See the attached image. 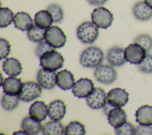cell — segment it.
I'll use <instances>...</instances> for the list:
<instances>
[{"instance_id":"23","label":"cell","mask_w":152,"mask_h":135,"mask_svg":"<svg viewBox=\"0 0 152 135\" xmlns=\"http://www.w3.org/2000/svg\"><path fill=\"white\" fill-rule=\"evenodd\" d=\"M21 127L22 130L28 135L37 134L42 128V125L40 121L32 118L30 116L23 118Z\"/></svg>"},{"instance_id":"19","label":"cell","mask_w":152,"mask_h":135,"mask_svg":"<svg viewBox=\"0 0 152 135\" xmlns=\"http://www.w3.org/2000/svg\"><path fill=\"white\" fill-rule=\"evenodd\" d=\"M14 27L21 31H28L33 25V20L30 15L26 12H17L14 18Z\"/></svg>"},{"instance_id":"10","label":"cell","mask_w":152,"mask_h":135,"mask_svg":"<svg viewBox=\"0 0 152 135\" xmlns=\"http://www.w3.org/2000/svg\"><path fill=\"white\" fill-rule=\"evenodd\" d=\"M86 102L90 108L93 109H100L106 104V93L103 89L95 87L93 92L86 98Z\"/></svg>"},{"instance_id":"15","label":"cell","mask_w":152,"mask_h":135,"mask_svg":"<svg viewBox=\"0 0 152 135\" xmlns=\"http://www.w3.org/2000/svg\"><path fill=\"white\" fill-rule=\"evenodd\" d=\"M106 115L109 123L114 128L122 125L126 122L127 115L121 107H114L109 109Z\"/></svg>"},{"instance_id":"20","label":"cell","mask_w":152,"mask_h":135,"mask_svg":"<svg viewBox=\"0 0 152 135\" xmlns=\"http://www.w3.org/2000/svg\"><path fill=\"white\" fill-rule=\"evenodd\" d=\"M56 84L64 90L71 89L74 84L73 74L68 70H63L56 74Z\"/></svg>"},{"instance_id":"36","label":"cell","mask_w":152,"mask_h":135,"mask_svg":"<svg viewBox=\"0 0 152 135\" xmlns=\"http://www.w3.org/2000/svg\"><path fill=\"white\" fill-rule=\"evenodd\" d=\"M135 134H152V125H145L140 124V125L135 128Z\"/></svg>"},{"instance_id":"32","label":"cell","mask_w":152,"mask_h":135,"mask_svg":"<svg viewBox=\"0 0 152 135\" xmlns=\"http://www.w3.org/2000/svg\"><path fill=\"white\" fill-rule=\"evenodd\" d=\"M137 68L138 70L145 74H151L152 73V55L147 54L146 55L144 59L137 64Z\"/></svg>"},{"instance_id":"37","label":"cell","mask_w":152,"mask_h":135,"mask_svg":"<svg viewBox=\"0 0 152 135\" xmlns=\"http://www.w3.org/2000/svg\"><path fill=\"white\" fill-rule=\"evenodd\" d=\"M108 0H87V2L93 6H101L104 5Z\"/></svg>"},{"instance_id":"16","label":"cell","mask_w":152,"mask_h":135,"mask_svg":"<svg viewBox=\"0 0 152 135\" xmlns=\"http://www.w3.org/2000/svg\"><path fill=\"white\" fill-rule=\"evenodd\" d=\"M28 113L32 118L39 121H43L48 115V106L45 102L37 101L31 105Z\"/></svg>"},{"instance_id":"3","label":"cell","mask_w":152,"mask_h":135,"mask_svg":"<svg viewBox=\"0 0 152 135\" xmlns=\"http://www.w3.org/2000/svg\"><path fill=\"white\" fill-rule=\"evenodd\" d=\"M40 65L46 70L55 71L63 67L64 58L55 49L44 53L40 58Z\"/></svg>"},{"instance_id":"31","label":"cell","mask_w":152,"mask_h":135,"mask_svg":"<svg viewBox=\"0 0 152 135\" xmlns=\"http://www.w3.org/2000/svg\"><path fill=\"white\" fill-rule=\"evenodd\" d=\"M134 42L143 47L147 53L152 49V37L148 34H141L138 35L135 39Z\"/></svg>"},{"instance_id":"18","label":"cell","mask_w":152,"mask_h":135,"mask_svg":"<svg viewBox=\"0 0 152 135\" xmlns=\"http://www.w3.org/2000/svg\"><path fill=\"white\" fill-rule=\"evenodd\" d=\"M132 11L135 18L140 21H146L152 17V8L144 1H139L135 4Z\"/></svg>"},{"instance_id":"30","label":"cell","mask_w":152,"mask_h":135,"mask_svg":"<svg viewBox=\"0 0 152 135\" xmlns=\"http://www.w3.org/2000/svg\"><path fill=\"white\" fill-rule=\"evenodd\" d=\"M47 10L51 14L53 23H58L64 19V11L62 7L56 4H52L47 7Z\"/></svg>"},{"instance_id":"11","label":"cell","mask_w":152,"mask_h":135,"mask_svg":"<svg viewBox=\"0 0 152 135\" xmlns=\"http://www.w3.org/2000/svg\"><path fill=\"white\" fill-rule=\"evenodd\" d=\"M94 83L91 79L88 78H81L78 80L72 89V92L74 96L78 98H87L93 90Z\"/></svg>"},{"instance_id":"24","label":"cell","mask_w":152,"mask_h":135,"mask_svg":"<svg viewBox=\"0 0 152 135\" xmlns=\"http://www.w3.org/2000/svg\"><path fill=\"white\" fill-rule=\"evenodd\" d=\"M42 131L45 135H62L65 134V128L59 120H52L42 125Z\"/></svg>"},{"instance_id":"22","label":"cell","mask_w":152,"mask_h":135,"mask_svg":"<svg viewBox=\"0 0 152 135\" xmlns=\"http://www.w3.org/2000/svg\"><path fill=\"white\" fill-rule=\"evenodd\" d=\"M2 68L7 75L11 76H17L21 74L23 70L20 61L13 57L7 58L3 62Z\"/></svg>"},{"instance_id":"13","label":"cell","mask_w":152,"mask_h":135,"mask_svg":"<svg viewBox=\"0 0 152 135\" xmlns=\"http://www.w3.org/2000/svg\"><path fill=\"white\" fill-rule=\"evenodd\" d=\"M106 58L108 62L113 67H121L126 61L125 50L118 46H113L109 49Z\"/></svg>"},{"instance_id":"29","label":"cell","mask_w":152,"mask_h":135,"mask_svg":"<svg viewBox=\"0 0 152 135\" xmlns=\"http://www.w3.org/2000/svg\"><path fill=\"white\" fill-rule=\"evenodd\" d=\"M14 15L12 11L8 7L0 8V27H7L14 21Z\"/></svg>"},{"instance_id":"8","label":"cell","mask_w":152,"mask_h":135,"mask_svg":"<svg viewBox=\"0 0 152 135\" xmlns=\"http://www.w3.org/2000/svg\"><path fill=\"white\" fill-rule=\"evenodd\" d=\"M124 50L126 61L132 64H140L147 55L145 49L135 42L129 44Z\"/></svg>"},{"instance_id":"27","label":"cell","mask_w":152,"mask_h":135,"mask_svg":"<svg viewBox=\"0 0 152 135\" xmlns=\"http://www.w3.org/2000/svg\"><path fill=\"white\" fill-rule=\"evenodd\" d=\"M45 33L46 29H42L34 24L33 26L27 31V35L30 41L39 43L45 40Z\"/></svg>"},{"instance_id":"4","label":"cell","mask_w":152,"mask_h":135,"mask_svg":"<svg viewBox=\"0 0 152 135\" xmlns=\"http://www.w3.org/2000/svg\"><path fill=\"white\" fill-rule=\"evenodd\" d=\"M42 87L35 81H28L22 83L21 91L18 96L22 101L31 102L40 97L42 93Z\"/></svg>"},{"instance_id":"33","label":"cell","mask_w":152,"mask_h":135,"mask_svg":"<svg viewBox=\"0 0 152 135\" xmlns=\"http://www.w3.org/2000/svg\"><path fill=\"white\" fill-rule=\"evenodd\" d=\"M115 132L118 135L135 134V128L129 122L126 121L122 125L115 128Z\"/></svg>"},{"instance_id":"9","label":"cell","mask_w":152,"mask_h":135,"mask_svg":"<svg viewBox=\"0 0 152 135\" xmlns=\"http://www.w3.org/2000/svg\"><path fill=\"white\" fill-rule=\"evenodd\" d=\"M129 100V93L121 87L111 89L107 94V103L112 107L125 106Z\"/></svg>"},{"instance_id":"17","label":"cell","mask_w":152,"mask_h":135,"mask_svg":"<svg viewBox=\"0 0 152 135\" xmlns=\"http://www.w3.org/2000/svg\"><path fill=\"white\" fill-rule=\"evenodd\" d=\"M21 79L15 76L5 78L1 84L4 92L11 95H18L22 86Z\"/></svg>"},{"instance_id":"34","label":"cell","mask_w":152,"mask_h":135,"mask_svg":"<svg viewBox=\"0 0 152 135\" xmlns=\"http://www.w3.org/2000/svg\"><path fill=\"white\" fill-rule=\"evenodd\" d=\"M11 51V45L5 39L1 37L0 39V57L2 60L7 57Z\"/></svg>"},{"instance_id":"21","label":"cell","mask_w":152,"mask_h":135,"mask_svg":"<svg viewBox=\"0 0 152 135\" xmlns=\"http://www.w3.org/2000/svg\"><path fill=\"white\" fill-rule=\"evenodd\" d=\"M135 121L141 125H152V106L144 105L138 108L135 112Z\"/></svg>"},{"instance_id":"12","label":"cell","mask_w":152,"mask_h":135,"mask_svg":"<svg viewBox=\"0 0 152 135\" xmlns=\"http://www.w3.org/2000/svg\"><path fill=\"white\" fill-rule=\"evenodd\" d=\"M56 73L55 71L40 68L37 74V83L45 89L50 90L56 85Z\"/></svg>"},{"instance_id":"26","label":"cell","mask_w":152,"mask_h":135,"mask_svg":"<svg viewBox=\"0 0 152 135\" xmlns=\"http://www.w3.org/2000/svg\"><path fill=\"white\" fill-rule=\"evenodd\" d=\"M18 95H11L4 93L1 98V105L7 111H12L15 109L20 102Z\"/></svg>"},{"instance_id":"35","label":"cell","mask_w":152,"mask_h":135,"mask_svg":"<svg viewBox=\"0 0 152 135\" xmlns=\"http://www.w3.org/2000/svg\"><path fill=\"white\" fill-rule=\"evenodd\" d=\"M53 49H55V48L50 46L45 40H44L39 42V45L36 48L35 54L37 57L40 58L44 53Z\"/></svg>"},{"instance_id":"2","label":"cell","mask_w":152,"mask_h":135,"mask_svg":"<svg viewBox=\"0 0 152 135\" xmlns=\"http://www.w3.org/2000/svg\"><path fill=\"white\" fill-rule=\"evenodd\" d=\"M99 27L91 21H84L77 29V37L79 40L86 44L94 42L99 36Z\"/></svg>"},{"instance_id":"38","label":"cell","mask_w":152,"mask_h":135,"mask_svg":"<svg viewBox=\"0 0 152 135\" xmlns=\"http://www.w3.org/2000/svg\"><path fill=\"white\" fill-rule=\"evenodd\" d=\"M144 2L151 8H152V0H144Z\"/></svg>"},{"instance_id":"1","label":"cell","mask_w":152,"mask_h":135,"mask_svg":"<svg viewBox=\"0 0 152 135\" xmlns=\"http://www.w3.org/2000/svg\"><path fill=\"white\" fill-rule=\"evenodd\" d=\"M104 58L103 51L97 46L86 48L80 56V63L85 68H94L100 65Z\"/></svg>"},{"instance_id":"14","label":"cell","mask_w":152,"mask_h":135,"mask_svg":"<svg viewBox=\"0 0 152 135\" xmlns=\"http://www.w3.org/2000/svg\"><path fill=\"white\" fill-rule=\"evenodd\" d=\"M66 112V106L61 99H56L51 102L48 106V116L52 120L62 119Z\"/></svg>"},{"instance_id":"6","label":"cell","mask_w":152,"mask_h":135,"mask_svg":"<svg viewBox=\"0 0 152 135\" xmlns=\"http://www.w3.org/2000/svg\"><path fill=\"white\" fill-rule=\"evenodd\" d=\"M45 40L54 48H60L65 45L66 36L60 27L52 26L46 29Z\"/></svg>"},{"instance_id":"5","label":"cell","mask_w":152,"mask_h":135,"mask_svg":"<svg viewBox=\"0 0 152 135\" xmlns=\"http://www.w3.org/2000/svg\"><path fill=\"white\" fill-rule=\"evenodd\" d=\"M91 20L99 28L106 29L112 25L113 15L106 8L99 7L92 12Z\"/></svg>"},{"instance_id":"28","label":"cell","mask_w":152,"mask_h":135,"mask_svg":"<svg viewBox=\"0 0 152 135\" xmlns=\"http://www.w3.org/2000/svg\"><path fill=\"white\" fill-rule=\"evenodd\" d=\"M86 133L85 126L77 121L70 122L65 128L66 135H84Z\"/></svg>"},{"instance_id":"25","label":"cell","mask_w":152,"mask_h":135,"mask_svg":"<svg viewBox=\"0 0 152 135\" xmlns=\"http://www.w3.org/2000/svg\"><path fill=\"white\" fill-rule=\"evenodd\" d=\"M34 24L38 27L46 29L53 23L51 14L48 10H41L34 15Z\"/></svg>"},{"instance_id":"7","label":"cell","mask_w":152,"mask_h":135,"mask_svg":"<svg viewBox=\"0 0 152 135\" xmlns=\"http://www.w3.org/2000/svg\"><path fill=\"white\" fill-rule=\"evenodd\" d=\"M94 76L96 80L104 84L113 83L117 79V73L112 65L100 64L94 71Z\"/></svg>"}]
</instances>
